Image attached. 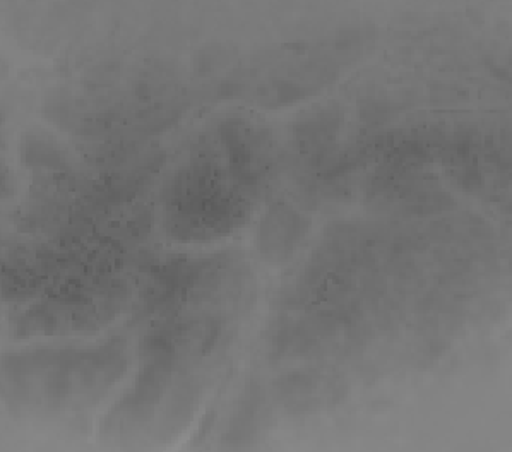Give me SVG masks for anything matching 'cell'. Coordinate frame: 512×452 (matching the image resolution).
<instances>
[{
  "label": "cell",
  "instance_id": "6da1fadb",
  "mask_svg": "<svg viewBox=\"0 0 512 452\" xmlns=\"http://www.w3.org/2000/svg\"><path fill=\"white\" fill-rule=\"evenodd\" d=\"M300 216L293 211H274L269 215L268 221L262 225V244L266 245V256L285 257L292 256V249L300 238Z\"/></svg>",
  "mask_w": 512,
  "mask_h": 452
}]
</instances>
